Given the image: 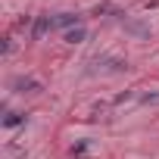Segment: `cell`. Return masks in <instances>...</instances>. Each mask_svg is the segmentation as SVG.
<instances>
[{
    "label": "cell",
    "instance_id": "9c48e42d",
    "mask_svg": "<svg viewBox=\"0 0 159 159\" xmlns=\"http://www.w3.org/2000/svg\"><path fill=\"white\" fill-rule=\"evenodd\" d=\"M88 153V143H78V147H72V156H84Z\"/></svg>",
    "mask_w": 159,
    "mask_h": 159
},
{
    "label": "cell",
    "instance_id": "277c9868",
    "mask_svg": "<svg viewBox=\"0 0 159 159\" xmlns=\"http://www.w3.org/2000/svg\"><path fill=\"white\" fill-rule=\"evenodd\" d=\"M13 91L16 94H38L41 81H34V78H13Z\"/></svg>",
    "mask_w": 159,
    "mask_h": 159
},
{
    "label": "cell",
    "instance_id": "3957f363",
    "mask_svg": "<svg viewBox=\"0 0 159 159\" xmlns=\"http://www.w3.org/2000/svg\"><path fill=\"white\" fill-rule=\"evenodd\" d=\"M81 19L84 16H78V13H59V16H53V25L56 28H78V25H81Z\"/></svg>",
    "mask_w": 159,
    "mask_h": 159
},
{
    "label": "cell",
    "instance_id": "30bf717a",
    "mask_svg": "<svg viewBox=\"0 0 159 159\" xmlns=\"http://www.w3.org/2000/svg\"><path fill=\"white\" fill-rule=\"evenodd\" d=\"M13 53V38H3V56Z\"/></svg>",
    "mask_w": 159,
    "mask_h": 159
},
{
    "label": "cell",
    "instance_id": "6da1fadb",
    "mask_svg": "<svg viewBox=\"0 0 159 159\" xmlns=\"http://www.w3.org/2000/svg\"><path fill=\"white\" fill-rule=\"evenodd\" d=\"M91 66H94L91 72H103V75H122V72H128V62L122 56H94Z\"/></svg>",
    "mask_w": 159,
    "mask_h": 159
},
{
    "label": "cell",
    "instance_id": "52a82bcc",
    "mask_svg": "<svg viewBox=\"0 0 159 159\" xmlns=\"http://www.w3.org/2000/svg\"><path fill=\"white\" fill-rule=\"evenodd\" d=\"M84 38H88V28H84V25H78V28H69V31H66V41H69V44H81Z\"/></svg>",
    "mask_w": 159,
    "mask_h": 159
},
{
    "label": "cell",
    "instance_id": "7a4b0ae2",
    "mask_svg": "<svg viewBox=\"0 0 159 159\" xmlns=\"http://www.w3.org/2000/svg\"><path fill=\"white\" fill-rule=\"evenodd\" d=\"M56 25H53V16H38L34 22H31V38L38 41V38H44L47 31H53Z\"/></svg>",
    "mask_w": 159,
    "mask_h": 159
},
{
    "label": "cell",
    "instance_id": "5b68a950",
    "mask_svg": "<svg viewBox=\"0 0 159 159\" xmlns=\"http://www.w3.org/2000/svg\"><path fill=\"white\" fill-rule=\"evenodd\" d=\"M122 25H125V31L134 34V38H150V25H143V22H137V19H122Z\"/></svg>",
    "mask_w": 159,
    "mask_h": 159
},
{
    "label": "cell",
    "instance_id": "8fae6325",
    "mask_svg": "<svg viewBox=\"0 0 159 159\" xmlns=\"http://www.w3.org/2000/svg\"><path fill=\"white\" fill-rule=\"evenodd\" d=\"M131 97H134V94H131V91H125V94H119V97H116V103H125V100H131Z\"/></svg>",
    "mask_w": 159,
    "mask_h": 159
},
{
    "label": "cell",
    "instance_id": "8992f818",
    "mask_svg": "<svg viewBox=\"0 0 159 159\" xmlns=\"http://www.w3.org/2000/svg\"><path fill=\"white\" fill-rule=\"evenodd\" d=\"M25 122H28V116H22V112H10L7 109V116H3V128H19Z\"/></svg>",
    "mask_w": 159,
    "mask_h": 159
},
{
    "label": "cell",
    "instance_id": "ba28073f",
    "mask_svg": "<svg viewBox=\"0 0 159 159\" xmlns=\"http://www.w3.org/2000/svg\"><path fill=\"white\" fill-rule=\"evenodd\" d=\"M140 103H147V106H159V94H156V91H147V94H140Z\"/></svg>",
    "mask_w": 159,
    "mask_h": 159
}]
</instances>
